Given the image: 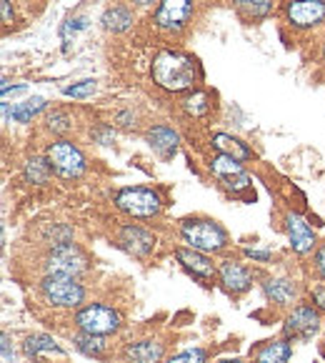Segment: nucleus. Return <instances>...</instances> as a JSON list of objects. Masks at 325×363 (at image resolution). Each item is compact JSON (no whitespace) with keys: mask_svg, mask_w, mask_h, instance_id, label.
<instances>
[{"mask_svg":"<svg viewBox=\"0 0 325 363\" xmlns=\"http://www.w3.org/2000/svg\"><path fill=\"white\" fill-rule=\"evenodd\" d=\"M310 298H313L315 308L325 311V286H318V289H313V294H310Z\"/></svg>","mask_w":325,"mask_h":363,"instance_id":"35","label":"nucleus"},{"mask_svg":"<svg viewBox=\"0 0 325 363\" xmlns=\"http://www.w3.org/2000/svg\"><path fill=\"white\" fill-rule=\"evenodd\" d=\"M150 75H153L155 86L168 93L188 91L203 78L198 60L188 53H181V50H160L153 58Z\"/></svg>","mask_w":325,"mask_h":363,"instance_id":"1","label":"nucleus"},{"mask_svg":"<svg viewBox=\"0 0 325 363\" xmlns=\"http://www.w3.org/2000/svg\"><path fill=\"white\" fill-rule=\"evenodd\" d=\"M210 173H213V176L223 183V188H228L233 196H240L243 188L251 186V178H248L243 163L230 158V155H223V153L215 155V158L210 160Z\"/></svg>","mask_w":325,"mask_h":363,"instance_id":"9","label":"nucleus"},{"mask_svg":"<svg viewBox=\"0 0 325 363\" xmlns=\"http://www.w3.org/2000/svg\"><path fill=\"white\" fill-rule=\"evenodd\" d=\"M213 148L218 150V153L230 155V158H235V160H248L253 155V150L248 148L243 140L235 138V135H228V133L213 135Z\"/></svg>","mask_w":325,"mask_h":363,"instance_id":"20","label":"nucleus"},{"mask_svg":"<svg viewBox=\"0 0 325 363\" xmlns=\"http://www.w3.org/2000/svg\"><path fill=\"white\" fill-rule=\"evenodd\" d=\"M23 351H25L28 358H35L40 351H53V353H63V348L53 341L45 333H35V336H28L25 343H23Z\"/></svg>","mask_w":325,"mask_h":363,"instance_id":"24","label":"nucleus"},{"mask_svg":"<svg viewBox=\"0 0 325 363\" xmlns=\"http://www.w3.org/2000/svg\"><path fill=\"white\" fill-rule=\"evenodd\" d=\"M285 230H288V238H290V248L295 253H310L315 248V233L313 228L308 225V220L300 218L298 213H288L285 216Z\"/></svg>","mask_w":325,"mask_h":363,"instance_id":"14","label":"nucleus"},{"mask_svg":"<svg viewBox=\"0 0 325 363\" xmlns=\"http://www.w3.org/2000/svg\"><path fill=\"white\" fill-rule=\"evenodd\" d=\"M193 18V0H160L155 11V28L163 33H181Z\"/></svg>","mask_w":325,"mask_h":363,"instance_id":"8","label":"nucleus"},{"mask_svg":"<svg viewBox=\"0 0 325 363\" xmlns=\"http://www.w3.org/2000/svg\"><path fill=\"white\" fill-rule=\"evenodd\" d=\"M133 3H138V6H153L155 0H133Z\"/></svg>","mask_w":325,"mask_h":363,"instance_id":"39","label":"nucleus"},{"mask_svg":"<svg viewBox=\"0 0 325 363\" xmlns=\"http://www.w3.org/2000/svg\"><path fill=\"white\" fill-rule=\"evenodd\" d=\"M40 294L55 308H78L86 301V289L68 276H45L40 281Z\"/></svg>","mask_w":325,"mask_h":363,"instance_id":"5","label":"nucleus"},{"mask_svg":"<svg viewBox=\"0 0 325 363\" xmlns=\"http://www.w3.org/2000/svg\"><path fill=\"white\" fill-rule=\"evenodd\" d=\"M246 256L251 258V261H258V263H270L273 261L270 251H258V248H248Z\"/></svg>","mask_w":325,"mask_h":363,"instance_id":"32","label":"nucleus"},{"mask_svg":"<svg viewBox=\"0 0 325 363\" xmlns=\"http://www.w3.org/2000/svg\"><path fill=\"white\" fill-rule=\"evenodd\" d=\"M48 128L53 130V133H68V130L73 128V121H70L68 113L53 111V113L48 116Z\"/></svg>","mask_w":325,"mask_h":363,"instance_id":"29","label":"nucleus"},{"mask_svg":"<svg viewBox=\"0 0 325 363\" xmlns=\"http://www.w3.org/2000/svg\"><path fill=\"white\" fill-rule=\"evenodd\" d=\"M73 343L80 353H86V356H93V358H103V353H106V348H108L106 336H93V333H86V331H80L78 336L73 338Z\"/></svg>","mask_w":325,"mask_h":363,"instance_id":"23","label":"nucleus"},{"mask_svg":"<svg viewBox=\"0 0 325 363\" xmlns=\"http://www.w3.org/2000/svg\"><path fill=\"white\" fill-rule=\"evenodd\" d=\"M315 271H318V276L325 281V243L318 248V253H315Z\"/></svg>","mask_w":325,"mask_h":363,"instance_id":"34","label":"nucleus"},{"mask_svg":"<svg viewBox=\"0 0 325 363\" xmlns=\"http://www.w3.org/2000/svg\"><path fill=\"white\" fill-rule=\"evenodd\" d=\"M148 143L155 153H160L163 158H171L178 148V133L171 125H153L148 130Z\"/></svg>","mask_w":325,"mask_h":363,"instance_id":"19","label":"nucleus"},{"mask_svg":"<svg viewBox=\"0 0 325 363\" xmlns=\"http://www.w3.org/2000/svg\"><path fill=\"white\" fill-rule=\"evenodd\" d=\"M86 26H88V21H86V18H75V21H68V26L63 28V35L68 38L70 33H73V35H75V33H78V30H83V28H86Z\"/></svg>","mask_w":325,"mask_h":363,"instance_id":"33","label":"nucleus"},{"mask_svg":"<svg viewBox=\"0 0 325 363\" xmlns=\"http://www.w3.org/2000/svg\"><path fill=\"white\" fill-rule=\"evenodd\" d=\"M218 281L225 294L240 296L253 286V273L238 261H223L218 266Z\"/></svg>","mask_w":325,"mask_h":363,"instance_id":"13","label":"nucleus"},{"mask_svg":"<svg viewBox=\"0 0 325 363\" xmlns=\"http://www.w3.org/2000/svg\"><path fill=\"white\" fill-rule=\"evenodd\" d=\"M218 363H246V361H240V358H223V361Z\"/></svg>","mask_w":325,"mask_h":363,"instance_id":"38","label":"nucleus"},{"mask_svg":"<svg viewBox=\"0 0 325 363\" xmlns=\"http://www.w3.org/2000/svg\"><path fill=\"white\" fill-rule=\"evenodd\" d=\"M0 13H3V26H13L16 23V11H13L11 0H0Z\"/></svg>","mask_w":325,"mask_h":363,"instance_id":"31","label":"nucleus"},{"mask_svg":"<svg viewBox=\"0 0 325 363\" xmlns=\"http://www.w3.org/2000/svg\"><path fill=\"white\" fill-rule=\"evenodd\" d=\"M163 343L145 338V341H133L125 346L123 358L125 363H163Z\"/></svg>","mask_w":325,"mask_h":363,"instance_id":"16","label":"nucleus"},{"mask_svg":"<svg viewBox=\"0 0 325 363\" xmlns=\"http://www.w3.org/2000/svg\"><path fill=\"white\" fill-rule=\"evenodd\" d=\"M176 258L183 266V271L188 276H193L195 281H200L203 286H208L213 281V276H218V268L208 258V253H200L195 248H176Z\"/></svg>","mask_w":325,"mask_h":363,"instance_id":"12","label":"nucleus"},{"mask_svg":"<svg viewBox=\"0 0 325 363\" xmlns=\"http://www.w3.org/2000/svg\"><path fill=\"white\" fill-rule=\"evenodd\" d=\"M3 363H13L11 338H8V333H3Z\"/></svg>","mask_w":325,"mask_h":363,"instance_id":"36","label":"nucleus"},{"mask_svg":"<svg viewBox=\"0 0 325 363\" xmlns=\"http://www.w3.org/2000/svg\"><path fill=\"white\" fill-rule=\"evenodd\" d=\"M293 356V346L288 338H278V341H266L256 348L253 363H288Z\"/></svg>","mask_w":325,"mask_h":363,"instance_id":"17","label":"nucleus"},{"mask_svg":"<svg viewBox=\"0 0 325 363\" xmlns=\"http://www.w3.org/2000/svg\"><path fill=\"white\" fill-rule=\"evenodd\" d=\"M181 238L188 248L200 253H220L228 248V230L210 218H188L181 225Z\"/></svg>","mask_w":325,"mask_h":363,"instance_id":"2","label":"nucleus"},{"mask_svg":"<svg viewBox=\"0 0 325 363\" xmlns=\"http://www.w3.org/2000/svg\"><path fill=\"white\" fill-rule=\"evenodd\" d=\"M263 291H266L268 301H273L275 306H288L298 298V286L288 278H270L263 284Z\"/></svg>","mask_w":325,"mask_h":363,"instance_id":"18","label":"nucleus"},{"mask_svg":"<svg viewBox=\"0 0 325 363\" xmlns=\"http://www.w3.org/2000/svg\"><path fill=\"white\" fill-rule=\"evenodd\" d=\"M50 173H53V168H50L48 158H38V155H33V158H28L23 176H25V181L30 183V186H43V183L50 181Z\"/></svg>","mask_w":325,"mask_h":363,"instance_id":"22","label":"nucleus"},{"mask_svg":"<svg viewBox=\"0 0 325 363\" xmlns=\"http://www.w3.org/2000/svg\"><path fill=\"white\" fill-rule=\"evenodd\" d=\"M323 58H325V40H323Z\"/></svg>","mask_w":325,"mask_h":363,"instance_id":"40","label":"nucleus"},{"mask_svg":"<svg viewBox=\"0 0 325 363\" xmlns=\"http://www.w3.org/2000/svg\"><path fill=\"white\" fill-rule=\"evenodd\" d=\"M233 3L240 13H246V16L253 18V21L266 18L273 8V0H233Z\"/></svg>","mask_w":325,"mask_h":363,"instance_id":"27","label":"nucleus"},{"mask_svg":"<svg viewBox=\"0 0 325 363\" xmlns=\"http://www.w3.org/2000/svg\"><path fill=\"white\" fill-rule=\"evenodd\" d=\"M73 320L80 331L93 333V336H113V333H118L120 326H123L120 313L103 303H86L83 308H78Z\"/></svg>","mask_w":325,"mask_h":363,"instance_id":"3","label":"nucleus"},{"mask_svg":"<svg viewBox=\"0 0 325 363\" xmlns=\"http://www.w3.org/2000/svg\"><path fill=\"white\" fill-rule=\"evenodd\" d=\"M120 246L128 253H133V256L143 258V256H148V253H153L155 235L150 233V230L140 228V225H133V223L123 225V228H120Z\"/></svg>","mask_w":325,"mask_h":363,"instance_id":"15","label":"nucleus"},{"mask_svg":"<svg viewBox=\"0 0 325 363\" xmlns=\"http://www.w3.org/2000/svg\"><path fill=\"white\" fill-rule=\"evenodd\" d=\"M133 11L125 6H113L108 8L106 13H103V28L110 33H123L128 30L130 26H133Z\"/></svg>","mask_w":325,"mask_h":363,"instance_id":"21","label":"nucleus"},{"mask_svg":"<svg viewBox=\"0 0 325 363\" xmlns=\"http://www.w3.org/2000/svg\"><path fill=\"white\" fill-rule=\"evenodd\" d=\"M320 328V313L313 306H298L293 313H288L285 323H283V333L288 341H308L313 333Z\"/></svg>","mask_w":325,"mask_h":363,"instance_id":"10","label":"nucleus"},{"mask_svg":"<svg viewBox=\"0 0 325 363\" xmlns=\"http://www.w3.org/2000/svg\"><path fill=\"white\" fill-rule=\"evenodd\" d=\"M285 18L293 28L308 30L325 23V0H290L285 6Z\"/></svg>","mask_w":325,"mask_h":363,"instance_id":"11","label":"nucleus"},{"mask_svg":"<svg viewBox=\"0 0 325 363\" xmlns=\"http://www.w3.org/2000/svg\"><path fill=\"white\" fill-rule=\"evenodd\" d=\"M96 91H98V86H96V80H93V78L80 80V83H73V86L63 88V93H65V96H70V98H91Z\"/></svg>","mask_w":325,"mask_h":363,"instance_id":"28","label":"nucleus"},{"mask_svg":"<svg viewBox=\"0 0 325 363\" xmlns=\"http://www.w3.org/2000/svg\"><path fill=\"white\" fill-rule=\"evenodd\" d=\"M166 363H208V353L203 348H190V351H183L178 356L168 358Z\"/></svg>","mask_w":325,"mask_h":363,"instance_id":"30","label":"nucleus"},{"mask_svg":"<svg viewBox=\"0 0 325 363\" xmlns=\"http://www.w3.org/2000/svg\"><path fill=\"white\" fill-rule=\"evenodd\" d=\"M45 276H68L78 278L80 273L88 271V258L75 243H63L55 246L45 258Z\"/></svg>","mask_w":325,"mask_h":363,"instance_id":"7","label":"nucleus"},{"mask_svg":"<svg viewBox=\"0 0 325 363\" xmlns=\"http://www.w3.org/2000/svg\"><path fill=\"white\" fill-rule=\"evenodd\" d=\"M115 206L123 213L133 216V218H155V216L163 211V201L155 191L150 188H123L118 191L115 196Z\"/></svg>","mask_w":325,"mask_h":363,"instance_id":"6","label":"nucleus"},{"mask_svg":"<svg viewBox=\"0 0 325 363\" xmlns=\"http://www.w3.org/2000/svg\"><path fill=\"white\" fill-rule=\"evenodd\" d=\"M28 91V86H16L13 88V93H23ZM3 93H11V86H8V80H3Z\"/></svg>","mask_w":325,"mask_h":363,"instance_id":"37","label":"nucleus"},{"mask_svg":"<svg viewBox=\"0 0 325 363\" xmlns=\"http://www.w3.org/2000/svg\"><path fill=\"white\" fill-rule=\"evenodd\" d=\"M181 106H183V111H186L188 116L200 118V116H205V113L210 111V96L205 91H193L190 96L183 98Z\"/></svg>","mask_w":325,"mask_h":363,"instance_id":"25","label":"nucleus"},{"mask_svg":"<svg viewBox=\"0 0 325 363\" xmlns=\"http://www.w3.org/2000/svg\"><path fill=\"white\" fill-rule=\"evenodd\" d=\"M43 108H45V98H40V96L30 98V101H25V103H18V106L13 108V121H16V123H30L33 116H38Z\"/></svg>","mask_w":325,"mask_h":363,"instance_id":"26","label":"nucleus"},{"mask_svg":"<svg viewBox=\"0 0 325 363\" xmlns=\"http://www.w3.org/2000/svg\"><path fill=\"white\" fill-rule=\"evenodd\" d=\"M45 158H48L50 168H53L55 176L65 178V181H73L80 178L86 171V155L78 145H73L70 140H55L45 148Z\"/></svg>","mask_w":325,"mask_h":363,"instance_id":"4","label":"nucleus"}]
</instances>
